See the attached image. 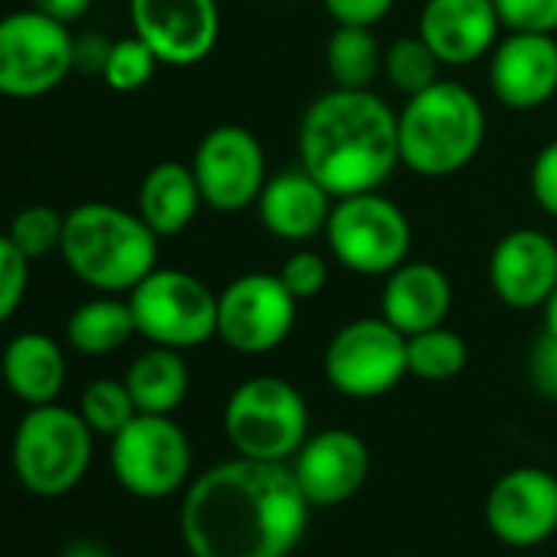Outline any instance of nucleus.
Returning <instances> with one entry per match:
<instances>
[{
  "instance_id": "obj_1",
  "label": "nucleus",
  "mask_w": 557,
  "mask_h": 557,
  "mask_svg": "<svg viewBox=\"0 0 557 557\" xmlns=\"http://www.w3.org/2000/svg\"><path fill=\"white\" fill-rule=\"evenodd\" d=\"M309 508L289 462L236 456L187 485L181 541L190 557H289L306 537Z\"/></svg>"
},
{
  "instance_id": "obj_2",
  "label": "nucleus",
  "mask_w": 557,
  "mask_h": 557,
  "mask_svg": "<svg viewBox=\"0 0 557 557\" xmlns=\"http://www.w3.org/2000/svg\"><path fill=\"white\" fill-rule=\"evenodd\" d=\"M299 164L332 197L381 190L400 168L397 112L374 89L332 86L302 112Z\"/></svg>"
},
{
  "instance_id": "obj_3",
  "label": "nucleus",
  "mask_w": 557,
  "mask_h": 557,
  "mask_svg": "<svg viewBox=\"0 0 557 557\" xmlns=\"http://www.w3.org/2000/svg\"><path fill=\"white\" fill-rule=\"evenodd\" d=\"M158 243L161 236L138 210L89 200L66 213L60 252L83 286L128 296L151 269H158Z\"/></svg>"
},
{
  "instance_id": "obj_4",
  "label": "nucleus",
  "mask_w": 557,
  "mask_h": 557,
  "mask_svg": "<svg viewBox=\"0 0 557 557\" xmlns=\"http://www.w3.org/2000/svg\"><path fill=\"white\" fill-rule=\"evenodd\" d=\"M485 132L479 96L456 79H440L397 112L400 164L420 177H453L479 158Z\"/></svg>"
},
{
  "instance_id": "obj_5",
  "label": "nucleus",
  "mask_w": 557,
  "mask_h": 557,
  "mask_svg": "<svg viewBox=\"0 0 557 557\" xmlns=\"http://www.w3.org/2000/svg\"><path fill=\"white\" fill-rule=\"evenodd\" d=\"M96 433L79 410L63 404L30 407L11 443V466L17 482L37 498L70 495L92 466Z\"/></svg>"
},
{
  "instance_id": "obj_6",
  "label": "nucleus",
  "mask_w": 557,
  "mask_h": 557,
  "mask_svg": "<svg viewBox=\"0 0 557 557\" xmlns=\"http://www.w3.org/2000/svg\"><path fill=\"white\" fill-rule=\"evenodd\" d=\"M223 433L236 456L289 462L309 440V404L286 377H249L226 397Z\"/></svg>"
},
{
  "instance_id": "obj_7",
  "label": "nucleus",
  "mask_w": 557,
  "mask_h": 557,
  "mask_svg": "<svg viewBox=\"0 0 557 557\" xmlns=\"http://www.w3.org/2000/svg\"><path fill=\"white\" fill-rule=\"evenodd\" d=\"M332 256L355 275L384 278L410 259L413 226L397 200L381 190L335 197L325 233Z\"/></svg>"
},
{
  "instance_id": "obj_8",
  "label": "nucleus",
  "mask_w": 557,
  "mask_h": 557,
  "mask_svg": "<svg viewBox=\"0 0 557 557\" xmlns=\"http://www.w3.org/2000/svg\"><path fill=\"white\" fill-rule=\"evenodd\" d=\"M135 329L145 342L194 351L216 338V293L203 278L158 265L128 293Z\"/></svg>"
},
{
  "instance_id": "obj_9",
  "label": "nucleus",
  "mask_w": 557,
  "mask_h": 557,
  "mask_svg": "<svg viewBox=\"0 0 557 557\" xmlns=\"http://www.w3.org/2000/svg\"><path fill=\"white\" fill-rule=\"evenodd\" d=\"M109 466L115 482L145 502H161L177 495L194 466L190 436L174 417L138 413L128 426L112 436Z\"/></svg>"
},
{
  "instance_id": "obj_10",
  "label": "nucleus",
  "mask_w": 557,
  "mask_h": 557,
  "mask_svg": "<svg viewBox=\"0 0 557 557\" xmlns=\"http://www.w3.org/2000/svg\"><path fill=\"white\" fill-rule=\"evenodd\" d=\"M76 70V37L34 8L0 17V96L40 99Z\"/></svg>"
},
{
  "instance_id": "obj_11",
  "label": "nucleus",
  "mask_w": 557,
  "mask_h": 557,
  "mask_svg": "<svg viewBox=\"0 0 557 557\" xmlns=\"http://www.w3.org/2000/svg\"><path fill=\"white\" fill-rule=\"evenodd\" d=\"M325 381L348 400H374L391 394L407 371V335L387 319H355L342 325L322 358Z\"/></svg>"
},
{
  "instance_id": "obj_12",
  "label": "nucleus",
  "mask_w": 557,
  "mask_h": 557,
  "mask_svg": "<svg viewBox=\"0 0 557 557\" xmlns=\"http://www.w3.org/2000/svg\"><path fill=\"white\" fill-rule=\"evenodd\" d=\"M299 319V299L275 272H243L216 293V338L236 355H269Z\"/></svg>"
},
{
  "instance_id": "obj_13",
  "label": "nucleus",
  "mask_w": 557,
  "mask_h": 557,
  "mask_svg": "<svg viewBox=\"0 0 557 557\" xmlns=\"http://www.w3.org/2000/svg\"><path fill=\"white\" fill-rule=\"evenodd\" d=\"M190 171L197 177L203 207L216 213H239L256 207L265 177V151L262 141L243 125H216L210 128L194 158Z\"/></svg>"
},
{
  "instance_id": "obj_14",
  "label": "nucleus",
  "mask_w": 557,
  "mask_h": 557,
  "mask_svg": "<svg viewBox=\"0 0 557 557\" xmlns=\"http://www.w3.org/2000/svg\"><path fill=\"white\" fill-rule=\"evenodd\" d=\"M132 30L161 66L187 70L203 63L220 40L216 0H128Z\"/></svg>"
},
{
  "instance_id": "obj_15",
  "label": "nucleus",
  "mask_w": 557,
  "mask_h": 557,
  "mask_svg": "<svg viewBox=\"0 0 557 557\" xmlns=\"http://www.w3.org/2000/svg\"><path fill=\"white\" fill-rule=\"evenodd\" d=\"M485 524L505 547H537L557 531V475L518 466L485 495Z\"/></svg>"
},
{
  "instance_id": "obj_16",
  "label": "nucleus",
  "mask_w": 557,
  "mask_h": 557,
  "mask_svg": "<svg viewBox=\"0 0 557 557\" xmlns=\"http://www.w3.org/2000/svg\"><path fill=\"white\" fill-rule=\"evenodd\" d=\"M488 289L515 312L544 309L557 289V243L537 226L508 230L488 252Z\"/></svg>"
},
{
  "instance_id": "obj_17",
  "label": "nucleus",
  "mask_w": 557,
  "mask_h": 557,
  "mask_svg": "<svg viewBox=\"0 0 557 557\" xmlns=\"http://www.w3.org/2000/svg\"><path fill=\"white\" fill-rule=\"evenodd\" d=\"M293 475L309 505L332 508L355 498L371 475L368 443L342 426L309 433L302 449L293 456Z\"/></svg>"
},
{
  "instance_id": "obj_18",
  "label": "nucleus",
  "mask_w": 557,
  "mask_h": 557,
  "mask_svg": "<svg viewBox=\"0 0 557 557\" xmlns=\"http://www.w3.org/2000/svg\"><path fill=\"white\" fill-rule=\"evenodd\" d=\"M492 96L511 112H534L557 96V37L505 34L488 53Z\"/></svg>"
},
{
  "instance_id": "obj_19",
  "label": "nucleus",
  "mask_w": 557,
  "mask_h": 557,
  "mask_svg": "<svg viewBox=\"0 0 557 557\" xmlns=\"http://www.w3.org/2000/svg\"><path fill=\"white\" fill-rule=\"evenodd\" d=\"M417 34L449 70L479 63L502 40V21L492 0H426Z\"/></svg>"
},
{
  "instance_id": "obj_20",
  "label": "nucleus",
  "mask_w": 557,
  "mask_h": 557,
  "mask_svg": "<svg viewBox=\"0 0 557 557\" xmlns=\"http://www.w3.org/2000/svg\"><path fill=\"white\" fill-rule=\"evenodd\" d=\"M332 207L335 197L302 164L272 174L256 197V216L265 233L293 246H306L309 239L325 233Z\"/></svg>"
},
{
  "instance_id": "obj_21",
  "label": "nucleus",
  "mask_w": 557,
  "mask_h": 557,
  "mask_svg": "<svg viewBox=\"0 0 557 557\" xmlns=\"http://www.w3.org/2000/svg\"><path fill=\"white\" fill-rule=\"evenodd\" d=\"M453 312L449 275L426 259H407L384 275L381 319H387L400 335H420L426 329L446 325Z\"/></svg>"
},
{
  "instance_id": "obj_22",
  "label": "nucleus",
  "mask_w": 557,
  "mask_h": 557,
  "mask_svg": "<svg viewBox=\"0 0 557 557\" xmlns=\"http://www.w3.org/2000/svg\"><path fill=\"white\" fill-rule=\"evenodd\" d=\"M0 377L27 407L57 404L66 387V355L44 332L14 335L0 355Z\"/></svg>"
},
{
  "instance_id": "obj_23",
  "label": "nucleus",
  "mask_w": 557,
  "mask_h": 557,
  "mask_svg": "<svg viewBox=\"0 0 557 557\" xmlns=\"http://www.w3.org/2000/svg\"><path fill=\"white\" fill-rule=\"evenodd\" d=\"M203 207L197 177L184 161H158L138 187V213L161 236L184 233Z\"/></svg>"
},
{
  "instance_id": "obj_24",
  "label": "nucleus",
  "mask_w": 557,
  "mask_h": 557,
  "mask_svg": "<svg viewBox=\"0 0 557 557\" xmlns=\"http://www.w3.org/2000/svg\"><path fill=\"white\" fill-rule=\"evenodd\" d=\"M122 381L128 384L138 413L171 417L190 391V368L184 361V351L151 345L128 364Z\"/></svg>"
},
{
  "instance_id": "obj_25",
  "label": "nucleus",
  "mask_w": 557,
  "mask_h": 557,
  "mask_svg": "<svg viewBox=\"0 0 557 557\" xmlns=\"http://www.w3.org/2000/svg\"><path fill=\"white\" fill-rule=\"evenodd\" d=\"M138 335L135 329V315L128 306V296H96L89 302H83L70 322H66V342L73 351L86 355V358H106L115 355L119 348H125L132 338Z\"/></svg>"
},
{
  "instance_id": "obj_26",
  "label": "nucleus",
  "mask_w": 557,
  "mask_h": 557,
  "mask_svg": "<svg viewBox=\"0 0 557 557\" xmlns=\"http://www.w3.org/2000/svg\"><path fill=\"white\" fill-rule=\"evenodd\" d=\"M325 70L338 89H371L384 73V47L374 37V27L338 24L325 47Z\"/></svg>"
},
{
  "instance_id": "obj_27",
  "label": "nucleus",
  "mask_w": 557,
  "mask_h": 557,
  "mask_svg": "<svg viewBox=\"0 0 557 557\" xmlns=\"http://www.w3.org/2000/svg\"><path fill=\"white\" fill-rule=\"evenodd\" d=\"M466 364H469V345L449 325H436V329H426V332L407 338L410 377L443 384V381L459 377L466 371Z\"/></svg>"
},
{
  "instance_id": "obj_28",
  "label": "nucleus",
  "mask_w": 557,
  "mask_h": 557,
  "mask_svg": "<svg viewBox=\"0 0 557 557\" xmlns=\"http://www.w3.org/2000/svg\"><path fill=\"white\" fill-rule=\"evenodd\" d=\"M443 63L436 60V53L423 44L420 34L413 37H397L391 47H384V79L394 92H400L404 99L430 89L433 83L443 79Z\"/></svg>"
},
{
  "instance_id": "obj_29",
  "label": "nucleus",
  "mask_w": 557,
  "mask_h": 557,
  "mask_svg": "<svg viewBox=\"0 0 557 557\" xmlns=\"http://www.w3.org/2000/svg\"><path fill=\"white\" fill-rule=\"evenodd\" d=\"M79 413L83 420L89 423V430L96 436H115L122 426H128L135 417H138V407L128 394V384L125 381H115V377H99L92 381L83 397H79Z\"/></svg>"
},
{
  "instance_id": "obj_30",
  "label": "nucleus",
  "mask_w": 557,
  "mask_h": 557,
  "mask_svg": "<svg viewBox=\"0 0 557 557\" xmlns=\"http://www.w3.org/2000/svg\"><path fill=\"white\" fill-rule=\"evenodd\" d=\"M63 226H66V213L50 207V203H30L24 207L11 226H8V236L17 243V249L34 262V259H44L50 252L60 249L63 243Z\"/></svg>"
},
{
  "instance_id": "obj_31",
  "label": "nucleus",
  "mask_w": 557,
  "mask_h": 557,
  "mask_svg": "<svg viewBox=\"0 0 557 557\" xmlns=\"http://www.w3.org/2000/svg\"><path fill=\"white\" fill-rule=\"evenodd\" d=\"M158 66H161V63H158V57L151 53V47H148L141 37L132 34V37L112 44L109 60H106V66H102V79H106V86H109L112 92L128 96V92H141V89L151 83V76H154Z\"/></svg>"
},
{
  "instance_id": "obj_32",
  "label": "nucleus",
  "mask_w": 557,
  "mask_h": 557,
  "mask_svg": "<svg viewBox=\"0 0 557 557\" xmlns=\"http://www.w3.org/2000/svg\"><path fill=\"white\" fill-rule=\"evenodd\" d=\"M275 275L283 278V286H286L299 302H312V299H319V296L325 293L329 278H332V265H329V259H325L319 249H312V246H296V249L283 259V265H278Z\"/></svg>"
},
{
  "instance_id": "obj_33",
  "label": "nucleus",
  "mask_w": 557,
  "mask_h": 557,
  "mask_svg": "<svg viewBox=\"0 0 557 557\" xmlns=\"http://www.w3.org/2000/svg\"><path fill=\"white\" fill-rule=\"evenodd\" d=\"M30 286V259L17 249V243L0 233V325H8L27 299Z\"/></svg>"
},
{
  "instance_id": "obj_34",
  "label": "nucleus",
  "mask_w": 557,
  "mask_h": 557,
  "mask_svg": "<svg viewBox=\"0 0 557 557\" xmlns=\"http://www.w3.org/2000/svg\"><path fill=\"white\" fill-rule=\"evenodd\" d=\"M505 34L557 37V0H492Z\"/></svg>"
},
{
  "instance_id": "obj_35",
  "label": "nucleus",
  "mask_w": 557,
  "mask_h": 557,
  "mask_svg": "<svg viewBox=\"0 0 557 557\" xmlns=\"http://www.w3.org/2000/svg\"><path fill=\"white\" fill-rule=\"evenodd\" d=\"M528 190L541 213L557 220V138H550L531 161L528 171Z\"/></svg>"
},
{
  "instance_id": "obj_36",
  "label": "nucleus",
  "mask_w": 557,
  "mask_h": 557,
  "mask_svg": "<svg viewBox=\"0 0 557 557\" xmlns=\"http://www.w3.org/2000/svg\"><path fill=\"white\" fill-rule=\"evenodd\" d=\"M524 371H528V384H531L544 400H557V335L541 332V335L531 342Z\"/></svg>"
},
{
  "instance_id": "obj_37",
  "label": "nucleus",
  "mask_w": 557,
  "mask_h": 557,
  "mask_svg": "<svg viewBox=\"0 0 557 557\" xmlns=\"http://www.w3.org/2000/svg\"><path fill=\"white\" fill-rule=\"evenodd\" d=\"M329 17L335 24H355V27H377L391 8L394 0H322Z\"/></svg>"
},
{
  "instance_id": "obj_38",
  "label": "nucleus",
  "mask_w": 557,
  "mask_h": 557,
  "mask_svg": "<svg viewBox=\"0 0 557 557\" xmlns=\"http://www.w3.org/2000/svg\"><path fill=\"white\" fill-rule=\"evenodd\" d=\"M109 50H112V44L106 40V37H79L76 40V70H83V73H99L102 76V66H106V60H109Z\"/></svg>"
},
{
  "instance_id": "obj_39",
  "label": "nucleus",
  "mask_w": 557,
  "mask_h": 557,
  "mask_svg": "<svg viewBox=\"0 0 557 557\" xmlns=\"http://www.w3.org/2000/svg\"><path fill=\"white\" fill-rule=\"evenodd\" d=\"M30 8L60 21V24H76L79 17L89 14L92 0H30Z\"/></svg>"
},
{
  "instance_id": "obj_40",
  "label": "nucleus",
  "mask_w": 557,
  "mask_h": 557,
  "mask_svg": "<svg viewBox=\"0 0 557 557\" xmlns=\"http://www.w3.org/2000/svg\"><path fill=\"white\" fill-rule=\"evenodd\" d=\"M60 557H112V550H109L102 541H92V537H76V541H70V544L60 550Z\"/></svg>"
},
{
  "instance_id": "obj_41",
  "label": "nucleus",
  "mask_w": 557,
  "mask_h": 557,
  "mask_svg": "<svg viewBox=\"0 0 557 557\" xmlns=\"http://www.w3.org/2000/svg\"><path fill=\"white\" fill-rule=\"evenodd\" d=\"M544 332H550V335H557V289L550 293V299L544 302Z\"/></svg>"
}]
</instances>
